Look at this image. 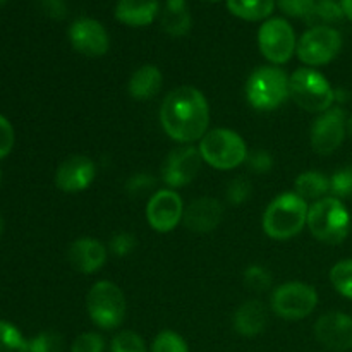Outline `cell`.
Here are the masks:
<instances>
[{"instance_id": "cell-1", "label": "cell", "mask_w": 352, "mask_h": 352, "mask_svg": "<svg viewBox=\"0 0 352 352\" xmlns=\"http://www.w3.org/2000/svg\"><path fill=\"white\" fill-rule=\"evenodd\" d=\"M160 120L165 133L181 143H192L206 134L210 122L208 102L199 89L182 86L162 103Z\"/></svg>"}, {"instance_id": "cell-2", "label": "cell", "mask_w": 352, "mask_h": 352, "mask_svg": "<svg viewBox=\"0 0 352 352\" xmlns=\"http://www.w3.org/2000/svg\"><path fill=\"white\" fill-rule=\"evenodd\" d=\"M308 203L296 192H284L268 205L263 215V229L268 237L277 241L298 236L308 223Z\"/></svg>"}, {"instance_id": "cell-3", "label": "cell", "mask_w": 352, "mask_h": 352, "mask_svg": "<svg viewBox=\"0 0 352 352\" xmlns=\"http://www.w3.org/2000/svg\"><path fill=\"white\" fill-rule=\"evenodd\" d=\"M308 227L313 236L327 244H339L347 237L351 217L339 198H322L309 206Z\"/></svg>"}, {"instance_id": "cell-4", "label": "cell", "mask_w": 352, "mask_h": 352, "mask_svg": "<svg viewBox=\"0 0 352 352\" xmlns=\"http://www.w3.org/2000/svg\"><path fill=\"white\" fill-rule=\"evenodd\" d=\"M289 96L306 112H327L336 102V91L325 76L309 67H301L289 78Z\"/></svg>"}, {"instance_id": "cell-5", "label": "cell", "mask_w": 352, "mask_h": 352, "mask_svg": "<svg viewBox=\"0 0 352 352\" xmlns=\"http://www.w3.org/2000/svg\"><path fill=\"white\" fill-rule=\"evenodd\" d=\"M199 155L203 160L219 170H230L248 158V148L243 138L230 129H213L201 138Z\"/></svg>"}, {"instance_id": "cell-6", "label": "cell", "mask_w": 352, "mask_h": 352, "mask_svg": "<svg viewBox=\"0 0 352 352\" xmlns=\"http://www.w3.org/2000/svg\"><path fill=\"white\" fill-rule=\"evenodd\" d=\"M289 96V78L274 65L258 67L246 82V98L254 109L274 110Z\"/></svg>"}, {"instance_id": "cell-7", "label": "cell", "mask_w": 352, "mask_h": 352, "mask_svg": "<svg viewBox=\"0 0 352 352\" xmlns=\"http://www.w3.org/2000/svg\"><path fill=\"white\" fill-rule=\"evenodd\" d=\"M86 306L91 322L103 330H113L124 322L126 298L113 282H96L88 292Z\"/></svg>"}, {"instance_id": "cell-8", "label": "cell", "mask_w": 352, "mask_h": 352, "mask_svg": "<svg viewBox=\"0 0 352 352\" xmlns=\"http://www.w3.org/2000/svg\"><path fill=\"white\" fill-rule=\"evenodd\" d=\"M318 305L315 289L302 282H289L272 294V308L275 315L285 320H301L311 315Z\"/></svg>"}, {"instance_id": "cell-9", "label": "cell", "mask_w": 352, "mask_h": 352, "mask_svg": "<svg viewBox=\"0 0 352 352\" xmlns=\"http://www.w3.org/2000/svg\"><path fill=\"white\" fill-rule=\"evenodd\" d=\"M342 48V36L330 26H316L306 31L298 43V57L306 65H323L332 62Z\"/></svg>"}, {"instance_id": "cell-10", "label": "cell", "mask_w": 352, "mask_h": 352, "mask_svg": "<svg viewBox=\"0 0 352 352\" xmlns=\"http://www.w3.org/2000/svg\"><path fill=\"white\" fill-rule=\"evenodd\" d=\"M258 47L265 58L274 64H285L294 50H298L294 30L280 17L267 19L258 31Z\"/></svg>"}, {"instance_id": "cell-11", "label": "cell", "mask_w": 352, "mask_h": 352, "mask_svg": "<svg viewBox=\"0 0 352 352\" xmlns=\"http://www.w3.org/2000/svg\"><path fill=\"white\" fill-rule=\"evenodd\" d=\"M347 131V119L342 109H329L311 127V146L316 153L330 155L342 144Z\"/></svg>"}, {"instance_id": "cell-12", "label": "cell", "mask_w": 352, "mask_h": 352, "mask_svg": "<svg viewBox=\"0 0 352 352\" xmlns=\"http://www.w3.org/2000/svg\"><path fill=\"white\" fill-rule=\"evenodd\" d=\"M184 217L181 196L172 189H162L150 198L146 206L148 223L157 232H170Z\"/></svg>"}, {"instance_id": "cell-13", "label": "cell", "mask_w": 352, "mask_h": 352, "mask_svg": "<svg viewBox=\"0 0 352 352\" xmlns=\"http://www.w3.org/2000/svg\"><path fill=\"white\" fill-rule=\"evenodd\" d=\"M69 40L74 50L86 57H102L110 47V38L102 23L91 17H81L69 28Z\"/></svg>"}, {"instance_id": "cell-14", "label": "cell", "mask_w": 352, "mask_h": 352, "mask_svg": "<svg viewBox=\"0 0 352 352\" xmlns=\"http://www.w3.org/2000/svg\"><path fill=\"white\" fill-rule=\"evenodd\" d=\"M201 155L192 146L174 150L165 160L162 168V177L168 188H184L195 181L201 168Z\"/></svg>"}, {"instance_id": "cell-15", "label": "cell", "mask_w": 352, "mask_h": 352, "mask_svg": "<svg viewBox=\"0 0 352 352\" xmlns=\"http://www.w3.org/2000/svg\"><path fill=\"white\" fill-rule=\"evenodd\" d=\"M315 336L323 347L336 352L352 349V318L346 313H327L315 325Z\"/></svg>"}, {"instance_id": "cell-16", "label": "cell", "mask_w": 352, "mask_h": 352, "mask_svg": "<svg viewBox=\"0 0 352 352\" xmlns=\"http://www.w3.org/2000/svg\"><path fill=\"white\" fill-rule=\"evenodd\" d=\"M96 174L95 164L85 155H72L58 165L55 184L64 192H79L89 188Z\"/></svg>"}, {"instance_id": "cell-17", "label": "cell", "mask_w": 352, "mask_h": 352, "mask_svg": "<svg viewBox=\"0 0 352 352\" xmlns=\"http://www.w3.org/2000/svg\"><path fill=\"white\" fill-rule=\"evenodd\" d=\"M223 219V206L215 198H198L184 210V226L196 234H208Z\"/></svg>"}, {"instance_id": "cell-18", "label": "cell", "mask_w": 352, "mask_h": 352, "mask_svg": "<svg viewBox=\"0 0 352 352\" xmlns=\"http://www.w3.org/2000/svg\"><path fill=\"white\" fill-rule=\"evenodd\" d=\"M67 258L74 270L88 275L100 270L105 265L107 248L100 241L85 237V239H78L71 244Z\"/></svg>"}, {"instance_id": "cell-19", "label": "cell", "mask_w": 352, "mask_h": 352, "mask_svg": "<svg viewBox=\"0 0 352 352\" xmlns=\"http://www.w3.org/2000/svg\"><path fill=\"white\" fill-rule=\"evenodd\" d=\"M160 12L158 0H119L116 6V17L127 26H148Z\"/></svg>"}, {"instance_id": "cell-20", "label": "cell", "mask_w": 352, "mask_h": 352, "mask_svg": "<svg viewBox=\"0 0 352 352\" xmlns=\"http://www.w3.org/2000/svg\"><path fill=\"white\" fill-rule=\"evenodd\" d=\"M268 313L263 302L248 301L234 315V329L243 337H256L265 330Z\"/></svg>"}, {"instance_id": "cell-21", "label": "cell", "mask_w": 352, "mask_h": 352, "mask_svg": "<svg viewBox=\"0 0 352 352\" xmlns=\"http://www.w3.org/2000/svg\"><path fill=\"white\" fill-rule=\"evenodd\" d=\"M162 72L157 65H143L129 79V93L136 100H150L160 91Z\"/></svg>"}, {"instance_id": "cell-22", "label": "cell", "mask_w": 352, "mask_h": 352, "mask_svg": "<svg viewBox=\"0 0 352 352\" xmlns=\"http://www.w3.org/2000/svg\"><path fill=\"white\" fill-rule=\"evenodd\" d=\"M160 23L170 36H184L191 30V14L184 0H167Z\"/></svg>"}, {"instance_id": "cell-23", "label": "cell", "mask_w": 352, "mask_h": 352, "mask_svg": "<svg viewBox=\"0 0 352 352\" xmlns=\"http://www.w3.org/2000/svg\"><path fill=\"white\" fill-rule=\"evenodd\" d=\"M227 9L239 19L261 21L272 16L275 0H227Z\"/></svg>"}, {"instance_id": "cell-24", "label": "cell", "mask_w": 352, "mask_h": 352, "mask_svg": "<svg viewBox=\"0 0 352 352\" xmlns=\"http://www.w3.org/2000/svg\"><path fill=\"white\" fill-rule=\"evenodd\" d=\"M330 191V179L322 172L309 170L299 175L294 182V192L302 199H322Z\"/></svg>"}, {"instance_id": "cell-25", "label": "cell", "mask_w": 352, "mask_h": 352, "mask_svg": "<svg viewBox=\"0 0 352 352\" xmlns=\"http://www.w3.org/2000/svg\"><path fill=\"white\" fill-rule=\"evenodd\" d=\"M344 16V10L340 2L336 0H322V2H315L311 12L306 17V23L309 26H330L332 23H339Z\"/></svg>"}, {"instance_id": "cell-26", "label": "cell", "mask_w": 352, "mask_h": 352, "mask_svg": "<svg viewBox=\"0 0 352 352\" xmlns=\"http://www.w3.org/2000/svg\"><path fill=\"white\" fill-rule=\"evenodd\" d=\"M0 352H28V340L9 322L0 320Z\"/></svg>"}, {"instance_id": "cell-27", "label": "cell", "mask_w": 352, "mask_h": 352, "mask_svg": "<svg viewBox=\"0 0 352 352\" xmlns=\"http://www.w3.org/2000/svg\"><path fill=\"white\" fill-rule=\"evenodd\" d=\"M330 282L339 294L352 299V260L339 261L330 270Z\"/></svg>"}, {"instance_id": "cell-28", "label": "cell", "mask_w": 352, "mask_h": 352, "mask_svg": "<svg viewBox=\"0 0 352 352\" xmlns=\"http://www.w3.org/2000/svg\"><path fill=\"white\" fill-rule=\"evenodd\" d=\"M110 352H148V347L141 336L131 330H124L112 339Z\"/></svg>"}, {"instance_id": "cell-29", "label": "cell", "mask_w": 352, "mask_h": 352, "mask_svg": "<svg viewBox=\"0 0 352 352\" xmlns=\"http://www.w3.org/2000/svg\"><path fill=\"white\" fill-rule=\"evenodd\" d=\"M151 352H189L188 344L179 333L172 330H164L155 337L151 344Z\"/></svg>"}, {"instance_id": "cell-30", "label": "cell", "mask_w": 352, "mask_h": 352, "mask_svg": "<svg viewBox=\"0 0 352 352\" xmlns=\"http://www.w3.org/2000/svg\"><path fill=\"white\" fill-rule=\"evenodd\" d=\"M64 340L57 332H41L28 340V352H62Z\"/></svg>"}, {"instance_id": "cell-31", "label": "cell", "mask_w": 352, "mask_h": 352, "mask_svg": "<svg viewBox=\"0 0 352 352\" xmlns=\"http://www.w3.org/2000/svg\"><path fill=\"white\" fill-rule=\"evenodd\" d=\"M244 284L251 291L263 292L272 285V275L261 265H253V267H250L244 272Z\"/></svg>"}, {"instance_id": "cell-32", "label": "cell", "mask_w": 352, "mask_h": 352, "mask_svg": "<svg viewBox=\"0 0 352 352\" xmlns=\"http://www.w3.org/2000/svg\"><path fill=\"white\" fill-rule=\"evenodd\" d=\"M330 191H332L333 198L352 196V165L340 168L330 177Z\"/></svg>"}, {"instance_id": "cell-33", "label": "cell", "mask_w": 352, "mask_h": 352, "mask_svg": "<svg viewBox=\"0 0 352 352\" xmlns=\"http://www.w3.org/2000/svg\"><path fill=\"white\" fill-rule=\"evenodd\" d=\"M105 351V340L100 333L86 332L79 336L72 342L71 352H103Z\"/></svg>"}, {"instance_id": "cell-34", "label": "cell", "mask_w": 352, "mask_h": 352, "mask_svg": "<svg viewBox=\"0 0 352 352\" xmlns=\"http://www.w3.org/2000/svg\"><path fill=\"white\" fill-rule=\"evenodd\" d=\"M251 189H253L251 188V182L248 181L246 177L234 179V181L229 184V189H227V199L236 206L243 205L244 201L250 199Z\"/></svg>"}, {"instance_id": "cell-35", "label": "cell", "mask_w": 352, "mask_h": 352, "mask_svg": "<svg viewBox=\"0 0 352 352\" xmlns=\"http://www.w3.org/2000/svg\"><path fill=\"white\" fill-rule=\"evenodd\" d=\"M277 6L284 14L291 17H308L311 12L315 0H277Z\"/></svg>"}, {"instance_id": "cell-36", "label": "cell", "mask_w": 352, "mask_h": 352, "mask_svg": "<svg viewBox=\"0 0 352 352\" xmlns=\"http://www.w3.org/2000/svg\"><path fill=\"white\" fill-rule=\"evenodd\" d=\"M136 246V239H134L133 234L129 232H119L110 239V251H112L116 256H127L131 251Z\"/></svg>"}, {"instance_id": "cell-37", "label": "cell", "mask_w": 352, "mask_h": 352, "mask_svg": "<svg viewBox=\"0 0 352 352\" xmlns=\"http://www.w3.org/2000/svg\"><path fill=\"white\" fill-rule=\"evenodd\" d=\"M155 177L148 174H136L133 177H129V181L126 182V189L129 195H143V192L150 191L155 188Z\"/></svg>"}, {"instance_id": "cell-38", "label": "cell", "mask_w": 352, "mask_h": 352, "mask_svg": "<svg viewBox=\"0 0 352 352\" xmlns=\"http://www.w3.org/2000/svg\"><path fill=\"white\" fill-rule=\"evenodd\" d=\"M14 129L9 120L0 116V158H6L12 151Z\"/></svg>"}, {"instance_id": "cell-39", "label": "cell", "mask_w": 352, "mask_h": 352, "mask_svg": "<svg viewBox=\"0 0 352 352\" xmlns=\"http://www.w3.org/2000/svg\"><path fill=\"white\" fill-rule=\"evenodd\" d=\"M248 162H250V167L253 168L254 172H258V174H267V172H270L272 167H274V158H272V155L265 150H258L254 151V153H251L250 157H248Z\"/></svg>"}, {"instance_id": "cell-40", "label": "cell", "mask_w": 352, "mask_h": 352, "mask_svg": "<svg viewBox=\"0 0 352 352\" xmlns=\"http://www.w3.org/2000/svg\"><path fill=\"white\" fill-rule=\"evenodd\" d=\"M40 2V9L43 10L45 16L50 19L60 21L67 16V3L65 0H38Z\"/></svg>"}, {"instance_id": "cell-41", "label": "cell", "mask_w": 352, "mask_h": 352, "mask_svg": "<svg viewBox=\"0 0 352 352\" xmlns=\"http://www.w3.org/2000/svg\"><path fill=\"white\" fill-rule=\"evenodd\" d=\"M340 6H342L344 16L352 21V0H340Z\"/></svg>"}, {"instance_id": "cell-42", "label": "cell", "mask_w": 352, "mask_h": 352, "mask_svg": "<svg viewBox=\"0 0 352 352\" xmlns=\"http://www.w3.org/2000/svg\"><path fill=\"white\" fill-rule=\"evenodd\" d=\"M347 131H349V134L352 136V116L347 119Z\"/></svg>"}, {"instance_id": "cell-43", "label": "cell", "mask_w": 352, "mask_h": 352, "mask_svg": "<svg viewBox=\"0 0 352 352\" xmlns=\"http://www.w3.org/2000/svg\"><path fill=\"white\" fill-rule=\"evenodd\" d=\"M2 232H3V217L2 213H0V236H2Z\"/></svg>"}, {"instance_id": "cell-44", "label": "cell", "mask_w": 352, "mask_h": 352, "mask_svg": "<svg viewBox=\"0 0 352 352\" xmlns=\"http://www.w3.org/2000/svg\"><path fill=\"white\" fill-rule=\"evenodd\" d=\"M203 2H210V3H215V2H219V0H203Z\"/></svg>"}, {"instance_id": "cell-45", "label": "cell", "mask_w": 352, "mask_h": 352, "mask_svg": "<svg viewBox=\"0 0 352 352\" xmlns=\"http://www.w3.org/2000/svg\"><path fill=\"white\" fill-rule=\"evenodd\" d=\"M7 2H9V0H0V7H2L3 3H7Z\"/></svg>"}, {"instance_id": "cell-46", "label": "cell", "mask_w": 352, "mask_h": 352, "mask_svg": "<svg viewBox=\"0 0 352 352\" xmlns=\"http://www.w3.org/2000/svg\"><path fill=\"white\" fill-rule=\"evenodd\" d=\"M315 2H322V0H315Z\"/></svg>"}, {"instance_id": "cell-47", "label": "cell", "mask_w": 352, "mask_h": 352, "mask_svg": "<svg viewBox=\"0 0 352 352\" xmlns=\"http://www.w3.org/2000/svg\"><path fill=\"white\" fill-rule=\"evenodd\" d=\"M0 177H2V172H0Z\"/></svg>"}]
</instances>
